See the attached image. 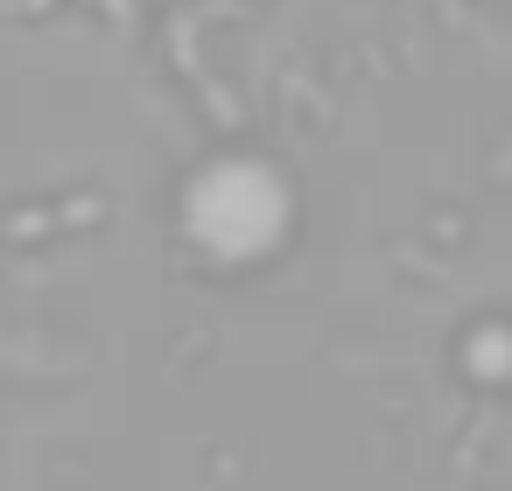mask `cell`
I'll list each match as a JSON object with an SVG mask.
<instances>
[]
</instances>
